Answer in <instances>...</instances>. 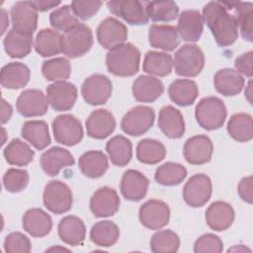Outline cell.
Instances as JSON below:
<instances>
[{
  "label": "cell",
  "mask_w": 253,
  "mask_h": 253,
  "mask_svg": "<svg viewBox=\"0 0 253 253\" xmlns=\"http://www.w3.org/2000/svg\"><path fill=\"white\" fill-rule=\"evenodd\" d=\"M120 237L119 226L111 220L96 222L90 231V239L97 246L110 247L114 245Z\"/></svg>",
  "instance_id": "ab89813d"
},
{
  "label": "cell",
  "mask_w": 253,
  "mask_h": 253,
  "mask_svg": "<svg viewBox=\"0 0 253 253\" xmlns=\"http://www.w3.org/2000/svg\"><path fill=\"white\" fill-rule=\"evenodd\" d=\"M127 39V28L118 19L108 17L97 28V40L101 46L111 49L124 43Z\"/></svg>",
  "instance_id": "9a60e30c"
},
{
  "label": "cell",
  "mask_w": 253,
  "mask_h": 253,
  "mask_svg": "<svg viewBox=\"0 0 253 253\" xmlns=\"http://www.w3.org/2000/svg\"><path fill=\"white\" fill-rule=\"evenodd\" d=\"M144 5L148 18L154 22H170L179 15V7L174 1H150Z\"/></svg>",
  "instance_id": "7bdbcfd3"
},
{
  "label": "cell",
  "mask_w": 253,
  "mask_h": 253,
  "mask_svg": "<svg viewBox=\"0 0 253 253\" xmlns=\"http://www.w3.org/2000/svg\"><path fill=\"white\" fill-rule=\"evenodd\" d=\"M48 105L46 95L38 89L25 90L16 102L18 113L27 118L44 115L48 110Z\"/></svg>",
  "instance_id": "e0dca14e"
},
{
  "label": "cell",
  "mask_w": 253,
  "mask_h": 253,
  "mask_svg": "<svg viewBox=\"0 0 253 253\" xmlns=\"http://www.w3.org/2000/svg\"><path fill=\"white\" fill-rule=\"evenodd\" d=\"M168 95L172 102L181 107L192 105L198 95V85L191 79H176L168 87Z\"/></svg>",
  "instance_id": "e575fe53"
},
{
  "label": "cell",
  "mask_w": 253,
  "mask_h": 253,
  "mask_svg": "<svg viewBox=\"0 0 253 253\" xmlns=\"http://www.w3.org/2000/svg\"><path fill=\"white\" fill-rule=\"evenodd\" d=\"M223 250L221 239L213 233L201 235L194 244L195 253H220Z\"/></svg>",
  "instance_id": "f907efd6"
},
{
  "label": "cell",
  "mask_w": 253,
  "mask_h": 253,
  "mask_svg": "<svg viewBox=\"0 0 253 253\" xmlns=\"http://www.w3.org/2000/svg\"><path fill=\"white\" fill-rule=\"evenodd\" d=\"M52 131L56 142L73 146L83 137V127L80 121L70 114L57 116L52 122Z\"/></svg>",
  "instance_id": "ba28073f"
},
{
  "label": "cell",
  "mask_w": 253,
  "mask_h": 253,
  "mask_svg": "<svg viewBox=\"0 0 253 253\" xmlns=\"http://www.w3.org/2000/svg\"><path fill=\"white\" fill-rule=\"evenodd\" d=\"M140 63V51L130 42H124L111 49L106 55V65L110 73L130 77L137 73Z\"/></svg>",
  "instance_id": "7a4b0ae2"
},
{
  "label": "cell",
  "mask_w": 253,
  "mask_h": 253,
  "mask_svg": "<svg viewBox=\"0 0 253 253\" xmlns=\"http://www.w3.org/2000/svg\"><path fill=\"white\" fill-rule=\"evenodd\" d=\"M73 196L70 188L63 182L52 180L48 182L43 191L44 207L54 214H62L70 211Z\"/></svg>",
  "instance_id": "8992f818"
},
{
  "label": "cell",
  "mask_w": 253,
  "mask_h": 253,
  "mask_svg": "<svg viewBox=\"0 0 253 253\" xmlns=\"http://www.w3.org/2000/svg\"><path fill=\"white\" fill-rule=\"evenodd\" d=\"M228 252L229 251H234V252H244V251H248V252H250L251 250L249 249V248H247V247H244L243 245H241V244H239V245H235V246H233V247H231V248H229L228 250H227Z\"/></svg>",
  "instance_id": "91938a15"
},
{
  "label": "cell",
  "mask_w": 253,
  "mask_h": 253,
  "mask_svg": "<svg viewBox=\"0 0 253 253\" xmlns=\"http://www.w3.org/2000/svg\"><path fill=\"white\" fill-rule=\"evenodd\" d=\"M203 21L211 31L216 43L221 47L232 45L238 37V26L234 15L221 1H211L203 8Z\"/></svg>",
  "instance_id": "6da1fadb"
},
{
  "label": "cell",
  "mask_w": 253,
  "mask_h": 253,
  "mask_svg": "<svg viewBox=\"0 0 253 253\" xmlns=\"http://www.w3.org/2000/svg\"><path fill=\"white\" fill-rule=\"evenodd\" d=\"M49 22L51 27L56 31L64 33L79 24L78 19L75 17L68 5H63L52 11L49 16Z\"/></svg>",
  "instance_id": "7dc6e473"
},
{
  "label": "cell",
  "mask_w": 253,
  "mask_h": 253,
  "mask_svg": "<svg viewBox=\"0 0 253 253\" xmlns=\"http://www.w3.org/2000/svg\"><path fill=\"white\" fill-rule=\"evenodd\" d=\"M211 179L205 174H196L186 182L183 189V198L190 207L199 208L211 199Z\"/></svg>",
  "instance_id": "7c38bea8"
},
{
  "label": "cell",
  "mask_w": 253,
  "mask_h": 253,
  "mask_svg": "<svg viewBox=\"0 0 253 253\" xmlns=\"http://www.w3.org/2000/svg\"><path fill=\"white\" fill-rule=\"evenodd\" d=\"M93 42L92 30L88 26L79 23L62 35V53L69 58L83 56L91 49Z\"/></svg>",
  "instance_id": "277c9868"
},
{
  "label": "cell",
  "mask_w": 253,
  "mask_h": 253,
  "mask_svg": "<svg viewBox=\"0 0 253 253\" xmlns=\"http://www.w3.org/2000/svg\"><path fill=\"white\" fill-rule=\"evenodd\" d=\"M109 11L127 24L140 26L148 23L144 2L137 0H112L107 2Z\"/></svg>",
  "instance_id": "8fae6325"
},
{
  "label": "cell",
  "mask_w": 253,
  "mask_h": 253,
  "mask_svg": "<svg viewBox=\"0 0 253 253\" xmlns=\"http://www.w3.org/2000/svg\"><path fill=\"white\" fill-rule=\"evenodd\" d=\"M214 87L216 91L226 97L239 94L244 87V78L235 69L223 68L214 75Z\"/></svg>",
  "instance_id": "836d02e7"
},
{
  "label": "cell",
  "mask_w": 253,
  "mask_h": 253,
  "mask_svg": "<svg viewBox=\"0 0 253 253\" xmlns=\"http://www.w3.org/2000/svg\"><path fill=\"white\" fill-rule=\"evenodd\" d=\"M113 92L112 81L104 74L96 73L87 77L81 85V95L92 106L105 104Z\"/></svg>",
  "instance_id": "9c48e42d"
},
{
  "label": "cell",
  "mask_w": 253,
  "mask_h": 253,
  "mask_svg": "<svg viewBox=\"0 0 253 253\" xmlns=\"http://www.w3.org/2000/svg\"><path fill=\"white\" fill-rule=\"evenodd\" d=\"M234 210L232 206L224 201L211 203L206 210L205 218L208 226L215 231L228 229L234 220Z\"/></svg>",
  "instance_id": "ffe728a7"
},
{
  "label": "cell",
  "mask_w": 253,
  "mask_h": 253,
  "mask_svg": "<svg viewBox=\"0 0 253 253\" xmlns=\"http://www.w3.org/2000/svg\"><path fill=\"white\" fill-rule=\"evenodd\" d=\"M23 228L33 237H43L51 231L52 219L43 210L32 208L23 216Z\"/></svg>",
  "instance_id": "4316f807"
},
{
  "label": "cell",
  "mask_w": 253,
  "mask_h": 253,
  "mask_svg": "<svg viewBox=\"0 0 253 253\" xmlns=\"http://www.w3.org/2000/svg\"><path fill=\"white\" fill-rule=\"evenodd\" d=\"M73 164L74 158L72 154L67 149L59 146H53L47 149L40 158V165L42 171L50 177L58 175L62 168Z\"/></svg>",
  "instance_id": "603a6c76"
},
{
  "label": "cell",
  "mask_w": 253,
  "mask_h": 253,
  "mask_svg": "<svg viewBox=\"0 0 253 253\" xmlns=\"http://www.w3.org/2000/svg\"><path fill=\"white\" fill-rule=\"evenodd\" d=\"M6 53L12 58H23L32 49L33 36L24 35L14 30H10L3 41Z\"/></svg>",
  "instance_id": "8d00e7d4"
},
{
  "label": "cell",
  "mask_w": 253,
  "mask_h": 253,
  "mask_svg": "<svg viewBox=\"0 0 253 253\" xmlns=\"http://www.w3.org/2000/svg\"><path fill=\"white\" fill-rule=\"evenodd\" d=\"M62 35L52 29H42L37 34L34 47L38 54L42 57H50L62 52Z\"/></svg>",
  "instance_id": "1f68e13d"
},
{
  "label": "cell",
  "mask_w": 253,
  "mask_h": 253,
  "mask_svg": "<svg viewBox=\"0 0 253 253\" xmlns=\"http://www.w3.org/2000/svg\"><path fill=\"white\" fill-rule=\"evenodd\" d=\"M252 61H253V52L249 50L245 53L240 54L235 58L234 67L235 70L241 75H245L246 77H252L253 69H252Z\"/></svg>",
  "instance_id": "f5cc1de1"
},
{
  "label": "cell",
  "mask_w": 253,
  "mask_h": 253,
  "mask_svg": "<svg viewBox=\"0 0 253 253\" xmlns=\"http://www.w3.org/2000/svg\"><path fill=\"white\" fill-rule=\"evenodd\" d=\"M116 127V120L113 114L106 109L93 111L86 121L87 134L95 139L108 137Z\"/></svg>",
  "instance_id": "44dd1931"
},
{
  "label": "cell",
  "mask_w": 253,
  "mask_h": 253,
  "mask_svg": "<svg viewBox=\"0 0 253 253\" xmlns=\"http://www.w3.org/2000/svg\"><path fill=\"white\" fill-rule=\"evenodd\" d=\"M59 238L66 244L78 246L86 237V226L84 222L75 215L63 217L57 226Z\"/></svg>",
  "instance_id": "4dcf8cb0"
},
{
  "label": "cell",
  "mask_w": 253,
  "mask_h": 253,
  "mask_svg": "<svg viewBox=\"0 0 253 253\" xmlns=\"http://www.w3.org/2000/svg\"><path fill=\"white\" fill-rule=\"evenodd\" d=\"M226 107L217 97H206L199 101L195 109V118L204 129L215 130L220 128L226 119Z\"/></svg>",
  "instance_id": "3957f363"
},
{
  "label": "cell",
  "mask_w": 253,
  "mask_h": 253,
  "mask_svg": "<svg viewBox=\"0 0 253 253\" xmlns=\"http://www.w3.org/2000/svg\"><path fill=\"white\" fill-rule=\"evenodd\" d=\"M42 73L48 81H65L70 76L71 66L66 58L56 57L42 63Z\"/></svg>",
  "instance_id": "bcb514c9"
},
{
  "label": "cell",
  "mask_w": 253,
  "mask_h": 253,
  "mask_svg": "<svg viewBox=\"0 0 253 253\" xmlns=\"http://www.w3.org/2000/svg\"><path fill=\"white\" fill-rule=\"evenodd\" d=\"M35 151L19 138L12 139L4 149L6 161L15 166H26L33 161Z\"/></svg>",
  "instance_id": "b9f144b4"
},
{
  "label": "cell",
  "mask_w": 253,
  "mask_h": 253,
  "mask_svg": "<svg viewBox=\"0 0 253 253\" xmlns=\"http://www.w3.org/2000/svg\"><path fill=\"white\" fill-rule=\"evenodd\" d=\"M228 10H234V18L241 36L248 42L253 41V4L250 2L221 1Z\"/></svg>",
  "instance_id": "f1b7e54d"
},
{
  "label": "cell",
  "mask_w": 253,
  "mask_h": 253,
  "mask_svg": "<svg viewBox=\"0 0 253 253\" xmlns=\"http://www.w3.org/2000/svg\"><path fill=\"white\" fill-rule=\"evenodd\" d=\"M106 150L111 162L120 167L126 165L132 158L131 142L123 135L112 137L106 144Z\"/></svg>",
  "instance_id": "74e56055"
},
{
  "label": "cell",
  "mask_w": 253,
  "mask_h": 253,
  "mask_svg": "<svg viewBox=\"0 0 253 253\" xmlns=\"http://www.w3.org/2000/svg\"><path fill=\"white\" fill-rule=\"evenodd\" d=\"M46 99L54 111H68L76 102L77 89L68 81L53 82L46 88Z\"/></svg>",
  "instance_id": "5bb4252c"
},
{
  "label": "cell",
  "mask_w": 253,
  "mask_h": 253,
  "mask_svg": "<svg viewBox=\"0 0 253 253\" xmlns=\"http://www.w3.org/2000/svg\"><path fill=\"white\" fill-rule=\"evenodd\" d=\"M138 216L140 223L144 227L151 230H158L168 224L170 209L165 202L151 199L139 208Z\"/></svg>",
  "instance_id": "30bf717a"
},
{
  "label": "cell",
  "mask_w": 253,
  "mask_h": 253,
  "mask_svg": "<svg viewBox=\"0 0 253 253\" xmlns=\"http://www.w3.org/2000/svg\"><path fill=\"white\" fill-rule=\"evenodd\" d=\"M237 192L242 201L252 204L253 194H252V176L244 177L240 180L237 186Z\"/></svg>",
  "instance_id": "db71d44e"
},
{
  "label": "cell",
  "mask_w": 253,
  "mask_h": 253,
  "mask_svg": "<svg viewBox=\"0 0 253 253\" xmlns=\"http://www.w3.org/2000/svg\"><path fill=\"white\" fill-rule=\"evenodd\" d=\"M13 115V108L12 106L5 100H1V123L4 125L11 119Z\"/></svg>",
  "instance_id": "9f6ffc18"
},
{
  "label": "cell",
  "mask_w": 253,
  "mask_h": 253,
  "mask_svg": "<svg viewBox=\"0 0 253 253\" xmlns=\"http://www.w3.org/2000/svg\"><path fill=\"white\" fill-rule=\"evenodd\" d=\"M4 250L7 253H29L32 250L31 241L22 232H11L4 240Z\"/></svg>",
  "instance_id": "681fc988"
},
{
  "label": "cell",
  "mask_w": 253,
  "mask_h": 253,
  "mask_svg": "<svg viewBox=\"0 0 253 253\" xmlns=\"http://www.w3.org/2000/svg\"><path fill=\"white\" fill-rule=\"evenodd\" d=\"M103 2L101 1H89V0H74L71 2L70 8L75 17L83 21L91 19L97 14Z\"/></svg>",
  "instance_id": "816d5d0a"
},
{
  "label": "cell",
  "mask_w": 253,
  "mask_h": 253,
  "mask_svg": "<svg viewBox=\"0 0 253 253\" xmlns=\"http://www.w3.org/2000/svg\"><path fill=\"white\" fill-rule=\"evenodd\" d=\"M148 42L153 48L173 51L180 44L177 28L170 25L153 24L148 30Z\"/></svg>",
  "instance_id": "cb8c5ba5"
},
{
  "label": "cell",
  "mask_w": 253,
  "mask_h": 253,
  "mask_svg": "<svg viewBox=\"0 0 253 253\" xmlns=\"http://www.w3.org/2000/svg\"><path fill=\"white\" fill-rule=\"evenodd\" d=\"M204 28L203 17L197 10H185L179 15L177 32L185 42H198Z\"/></svg>",
  "instance_id": "d4e9b609"
},
{
  "label": "cell",
  "mask_w": 253,
  "mask_h": 253,
  "mask_svg": "<svg viewBox=\"0 0 253 253\" xmlns=\"http://www.w3.org/2000/svg\"><path fill=\"white\" fill-rule=\"evenodd\" d=\"M1 15V24H2V30H1V35H4L6 32V29L9 26V18H8V13L5 9H1L0 12Z\"/></svg>",
  "instance_id": "6f0895ef"
},
{
  "label": "cell",
  "mask_w": 253,
  "mask_h": 253,
  "mask_svg": "<svg viewBox=\"0 0 253 253\" xmlns=\"http://www.w3.org/2000/svg\"><path fill=\"white\" fill-rule=\"evenodd\" d=\"M213 153V144L205 134H199L187 139L183 147L186 161L193 165H201L211 161Z\"/></svg>",
  "instance_id": "2e32d148"
},
{
  "label": "cell",
  "mask_w": 253,
  "mask_h": 253,
  "mask_svg": "<svg viewBox=\"0 0 253 253\" xmlns=\"http://www.w3.org/2000/svg\"><path fill=\"white\" fill-rule=\"evenodd\" d=\"M12 30L33 36L38 26V11L31 1H19L11 7Z\"/></svg>",
  "instance_id": "4fadbf2b"
},
{
  "label": "cell",
  "mask_w": 253,
  "mask_h": 253,
  "mask_svg": "<svg viewBox=\"0 0 253 253\" xmlns=\"http://www.w3.org/2000/svg\"><path fill=\"white\" fill-rule=\"evenodd\" d=\"M142 69L149 75L166 76L172 72L173 58L166 52L150 50L145 53Z\"/></svg>",
  "instance_id": "d590c367"
},
{
  "label": "cell",
  "mask_w": 253,
  "mask_h": 253,
  "mask_svg": "<svg viewBox=\"0 0 253 253\" xmlns=\"http://www.w3.org/2000/svg\"><path fill=\"white\" fill-rule=\"evenodd\" d=\"M158 127L169 138L182 137L185 133V122L182 113L171 105L164 106L158 114Z\"/></svg>",
  "instance_id": "7402d4cb"
},
{
  "label": "cell",
  "mask_w": 253,
  "mask_h": 253,
  "mask_svg": "<svg viewBox=\"0 0 253 253\" xmlns=\"http://www.w3.org/2000/svg\"><path fill=\"white\" fill-rule=\"evenodd\" d=\"M187 176V169L184 165L177 162H166L158 166L155 171V181L167 187L177 186L181 184Z\"/></svg>",
  "instance_id": "60d3db41"
},
{
  "label": "cell",
  "mask_w": 253,
  "mask_h": 253,
  "mask_svg": "<svg viewBox=\"0 0 253 253\" xmlns=\"http://www.w3.org/2000/svg\"><path fill=\"white\" fill-rule=\"evenodd\" d=\"M204 65V53L196 44H184L174 55L173 66L175 72L180 76L195 77L201 73Z\"/></svg>",
  "instance_id": "5b68a950"
},
{
  "label": "cell",
  "mask_w": 253,
  "mask_h": 253,
  "mask_svg": "<svg viewBox=\"0 0 253 253\" xmlns=\"http://www.w3.org/2000/svg\"><path fill=\"white\" fill-rule=\"evenodd\" d=\"M21 135L37 150L46 148L51 142L48 126L42 120L25 122L21 129Z\"/></svg>",
  "instance_id": "83f0119b"
},
{
  "label": "cell",
  "mask_w": 253,
  "mask_h": 253,
  "mask_svg": "<svg viewBox=\"0 0 253 253\" xmlns=\"http://www.w3.org/2000/svg\"><path fill=\"white\" fill-rule=\"evenodd\" d=\"M33 6L36 8V10L39 12H45L52 8L57 7L60 5V1H52V0H37V1H31Z\"/></svg>",
  "instance_id": "11a10c76"
},
{
  "label": "cell",
  "mask_w": 253,
  "mask_h": 253,
  "mask_svg": "<svg viewBox=\"0 0 253 253\" xmlns=\"http://www.w3.org/2000/svg\"><path fill=\"white\" fill-rule=\"evenodd\" d=\"M164 86L160 79L151 75H140L132 84V95L137 102L152 103L163 93Z\"/></svg>",
  "instance_id": "484cf974"
},
{
  "label": "cell",
  "mask_w": 253,
  "mask_h": 253,
  "mask_svg": "<svg viewBox=\"0 0 253 253\" xmlns=\"http://www.w3.org/2000/svg\"><path fill=\"white\" fill-rule=\"evenodd\" d=\"M29 67L22 62H10L1 69L0 82L2 87L17 90L25 87L30 80Z\"/></svg>",
  "instance_id": "d6a6232c"
},
{
  "label": "cell",
  "mask_w": 253,
  "mask_h": 253,
  "mask_svg": "<svg viewBox=\"0 0 253 253\" xmlns=\"http://www.w3.org/2000/svg\"><path fill=\"white\" fill-rule=\"evenodd\" d=\"M29 183V173L25 169L10 168L3 177V185L10 193L23 191Z\"/></svg>",
  "instance_id": "c3c4849f"
},
{
  "label": "cell",
  "mask_w": 253,
  "mask_h": 253,
  "mask_svg": "<svg viewBox=\"0 0 253 253\" xmlns=\"http://www.w3.org/2000/svg\"><path fill=\"white\" fill-rule=\"evenodd\" d=\"M166 149L164 145L155 139L145 138L136 146V157L144 164H156L164 159Z\"/></svg>",
  "instance_id": "ee69618b"
},
{
  "label": "cell",
  "mask_w": 253,
  "mask_h": 253,
  "mask_svg": "<svg viewBox=\"0 0 253 253\" xmlns=\"http://www.w3.org/2000/svg\"><path fill=\"white\" fill-rule=\"evenodd\" d=\"M228 134L238 142H247L253 137V120L249 114H233L227 123Z\"/></svg>",
  "instance_id": "f35d334b"
},
{
  "label": "cell",
  "mask_w": 253,
  "mask_h": 253,
  "mask_svg": "<svg viewBox=\"0 0 253 253\" xmlns=\"http://www.w3.org/2000/svg\"><path fill=\"white\" fill-rule=\"evenodd\" d=\"M148 185V179L141 172L128 169L123 174L120 190L126 200L137 202L145 197Z\"/></svg>",
  "instance_id": "d6986e66"
},
{
  "label": "cell",
  "mask_w": 253,
  "mask_h": 253,
  "mask_svg": "<svg viewBox=\"0 0 253 253\" xmlns=\"http://www.w3.org/2000/svg\"><path fill=\"white\" fill-rule=\"evenodd\" d=\"M50 252V251H55V252H57V251H67V252H69L70 250L69 249H67V248H65V247H60V246H53V247H50V248H48V249H46V252Z\"/></svg>",
  "instance_id": "94428289"
},
{
  "label": "cell",
  "mask_w": 253,
  "mask_h": 253,
  "mask_svg": "<svg viewBox=\"0 0 253 253\" xmlns=\"http://www.w3.org/2000/svg\"><path fill=\"white\" fill-rule=\"evenodd\" d=\"M120 208V198L116 190L110 187L98 189L90 199V210L96 217L113 216Z\"/></svg>",
  "instance_id": "ac0fdd59"
},
{
  "label": "cell",
  "mask_w": 253,
  "mask_h": 253,
  "mask_svg": "<svg viewBox=\"0 0 253 253\" xmlns=\"http://www.w3.org/2000/svg\"><path fill=\"white\" fill-rule=\"evenodd\" d=\"M179 247L180 238L170 229L158 230L150 239V248L154 253H175Z\"/></svg>",
  "instance_id": "f6af8a7d"
},
{
  "label": "cell",
  "mask_w": 253,
  "mask_h": 253,
  "mask_svg": "<svg viewBox=\"0 0 253 253\" xmlns=\"http://www.w3.org/2000/svg\"><path fill=\"white\" fill-rule=\"evenodd\" d=\"M244 96L247 99V101L249 102V104H252V82H251V80H249L247 86L245 87Z\"/></svg>",
  "instance_id": "680465c9"
},
{
  "label": "cell",
  "mask_w": 253,
  "mask_h": 253,
  "mask_svg": "<svg viewBox=\"0 0 253 253\" xmlns=\"http://www.w3.org/2000/svg\"><path fill=\"white\" fill-rule=\"evenodd\" d=\"M78 167L81 173L91 179L102 177L109 168L106 154L100 150H89L78 159Z\"/></svg>",
  "instance_id": "f546056e"
},
{
  "label": "cell",
  "mask_w": 253,
  "mask_h": 253,
  "mask_svg": "<svg viewBox=\"0 0 253 253\" xmlns=\"http://www.w3.org/2000/svg\"><path fill=\"white\" fill-rule=\"evenodd\" d=\"M155 114L148 106H136L130 109L121 121L122 130L131 136L146 133L153 126Z\"/></svg>",
  "instance_id": "52a82bcc"
}]
</instances>
